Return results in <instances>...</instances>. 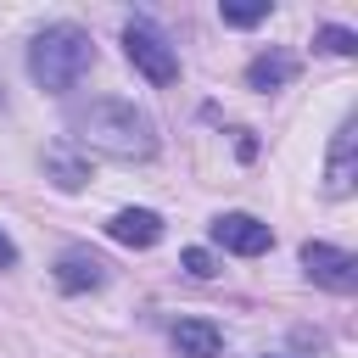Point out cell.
<instances>
[{"mask_svg": "<svg viewBox=\"0 0 358 358\" xmlns=\"http://www.w3.org/2000/svg\"><path fill=\"white\" fill-rule=\"evenodd\" d=\"M213 241L224 252H235V257H263L274 246V229L263 218H252V213H218L213 218Z\"/></svg>", "mask_w": 358, "mask_h": 358, "instance_id": "cell-5", "label": "cell"}, {"mask_svg": "<svg viewBox=\"0 0 358 358\" xmlns=\"http://www.w3.org/2000/svg\"><path fill=\"white\" fill-rule=\"evenodd\" d=\"M235 151H241V162H252V157H257V140H252V134H241V140H235Z\"/></svg>", "mask_w": 358, "mask_h": 358, "instance_id": "cell-16", "label": "cell"}, {"mask_svg": "<svg viewBox=\"0 0 358 358\" xmlns=\"http://www.w3.org/2000/svg\"><path fill=\"white\" fill-rule=\"evenodd\" d=\"M45 173H50L56 190H84V185H90V162H84V151H78L73 140L45 145Z\"/></svg>", "mask_w": 358, "mask_h": 358, "instance_id": "cell-9", "label": "cell"}, {"mask_svg": "<svg viewBox=\"0 0 358 358\" xmlns=\"http://www.w3.org/2000/svg\"><path fill=\"white\" fill-rule=\"evenodd\" d=\"M67 140L78 151H95V157H112V162H145L157 157V123L123 101V95H95V101H78L67 112Z\"/></svg>", "mask_w": 358, "mask_h": 358, "instance_id": "cell-1", "label": "cell"}, {"mask_svg": "<svg viewBox=\"0 0 358 358\" xmlns=\"http://www.w3.org/2000/svg\"><path fill=\"white\" fill-rule=\"evenodd\" d=\"M352 185H358V129H352V117L330 134V157H324V196H352Z\"/></svg>", "mask_w": 358, "mask_h": 358, "instance_id": "cell-6", "label": "cell"}, {"mask_svg": "<svg viewBox=\"0 0 358 358\" xmlns=\"http://www.w3.org/2000/svg\"><path fill=\"white\" fill-rule=\"evenodd\" d=\"M56 285H62L67 296L101 291V285H106V263H101L95 252H84V246H67V252L56 257Z\"/></svg>", "mask_w": 358, "mask_h": 358, "instance_id": "cell-7", "label": "cell"}, {"mask_svg": "<svg viewBox=\"0 0 358 358\" xmlns=\"http://www.w3.org/2000/svg\"><path fill=\"white\" fill-rule=\"evenodd\" d=\"M106 235H112L117 246L145 252V246H157V241H162V213H151V207H123V213H112Z\"/></svg>", "mask_w": 358, "mask_h": 358, "instance_id": "cell-8", "label": "cell"}, {"mask_svg": "<svg viewBox=\"0 0 358 358\" xmlns=\"http://www.w3.org/2000/svg\"><path fill=\"white\" fill-rule=\"evenodd\" d=\"M313 50H324V56H352V50H358V34L341 28V22H330V28L313 34Z\"/></svg>", "mask_w": 358, "mask_h": 358, "instance_id": "cell-12", "label": "cell"}, {"mask_svg": "<svg viewBox=\"0 0 358 358\" xmlns=\"http://www.w3.org/2000/svg\"><path fill=\"white\" fill-rule=\"evenodd\" d=\"M90 67H95V45H90V34L78 22H50V28H39L28 39V73L50 95H67Z\"/></svg>", "mask_w": 358, "mask_h": 358, "instance_id": "cell-2", "label": "cell"}, {"mask_svg": "<svg viewBox=\"0 0 358 358\" xmlns=\"http://www.w3.org/2000/svg\"><path fill=\"white\" fill-rule=\"evenodd\" d=\"M0 106H6V78H0Z\"/></svg>", "mask_w": 358, "mask_h": 358, "instance_id": "cell-17", "label": "cell"}, {"mask_svg": "<svg viewBox=\"0 0 358 358\" xmlns=\"http://www.w3.org/2000/svg\"><path fill=\"white\" fill-rule=\"evenodd\" d=\"M123 56L134 62V73L140 78H151V84H179V50L168 45V34L157 28V22H145V17H134V22H123Z\"/></svg>", "mask_w": 358, "mask_h": 358, "instance_id": "cell-3", "label": "cell"}, {"mask_svg": "<svg viewBox=\"0 0 358 358\" xmlns=\"http://www.w3.org/2000/svg\"><path fill=\"white\" fill-rule=\"evenodd\" d=\"M302 268H308L313 285H324L336 296H352L358 291V257L341 252V246H330V241H308L302 246Z\"/></svg>", "mask_w": 358, "mask_h": 358, "instance_id": "cell-4", "label": "cell"}, {"mask_svg": "<svg viewBox=\"0 0 358 358\" xmlns=\"http://www.w3.org/2000/svg\"><path fill=\"white\" fill-rule=\"evenodd\" d=\"M179 268H185L190 280H213V274H218V263H213L207 246H185V252H179Z\"/></svg>", "mask_w": 358, "mask_h": 358, "instance_id": "cell-13", "label": "cell"}, {"mask_svg": "<svg viewBox=\"0 0 358 358\" xmlns=\"http://www.w3.org/2000/svg\"><path fill=\"white\" fill-rule=\"evenodd\" d=\"M218 17H224L229 28H252V22L268 17V0H257V6H218Z\"/></svg>", "mask_w": 358, "mask_h": 358, "instance_id": "cell-14", "label": "cell"}, {"mask_svg": "<svg viewBox=\"0 0 358 358\" xmlns=\"http://www.w3.org/2000/svg\"><path fill=\"white\" fill-rule=\"evenodd\" d=\"M173 347H179V358H218L224 352V330L213 319H179L173 324Z\"/></svg>", "mask_w": 358, "mask_h": 358, "instance_id": "cell-11", "label": "cell"}, {"mask_svg": "<svg viewBox=\"0 0 358 358\" xmlns=\"http://www.w3.org/2000/svg\"><path fill=\"white\" fill-rule=\"evenodd\" d=\"M296 78V56L291 50H263V56H252L246 62V90H285Z\"/></svg>", "mask_w": 358, "mask_h": 358, "instance_id": "cell-10", "label": "cell"}, {"mask_svg": "<svg viewBox=\"0 0 358 358\" xmlns=\"http://www.w3.org/2000/svg\"><path fill=\"white\" fill-rule=\"evenodd\" d=\"M11 263H17V246H11V235L0 229V268H11Z\"/></svg>", "mask_w": 358, "mask_h": 358, "instance_id": "cell-15", "label": "cell"}]
</instances>
